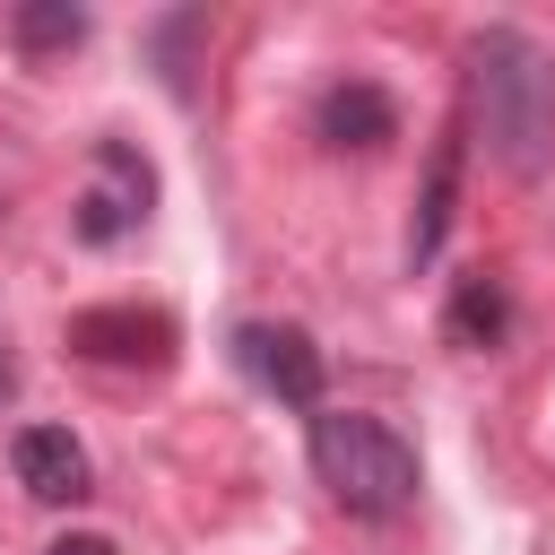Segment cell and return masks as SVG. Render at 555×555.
Returning <instances> with one entry per match:
<instances>
[{
    "label": "cell",
    "mask_w": 555,
    "mask_h": 555,
    "mask_svg": "<svg viewBox=\"0 0 555 555\" xmlns=\"http://www.w3.org/2000/svg\"><path fill=\"white\" fill-rule=\"evenodd\" d=\"M312 477L356 520H399L416 503V486H425L416 451L382 416H364V408H312Z\"/></svg>",
    "instance_id": "obj_2"
},
{
    "label": "cell",
    "mask_w": 555,
    "mask_h": 555,
    "mask_svg": "<svg viewBox=\"0 0 555 555\" xmlns=\"http://www.w3.org/2000/svg\"><path fill=\"white\" fill-rule=\"evenodd\" d=\"M312 130H321L330 147H356V156H373V147H390V139H399V104H390L373 78H338V87L321 95Z\"/></svg>",
    "instance_id": "obj_7"
},
{
    "label": "cell",
    "mask_w": 555,
    "mask_h": 555,
    "mask_svg": "<svg viewBox=\"0 0 555 555\" xmlns=\"http://www.w3.org/2000/svg\"><path fill=\"white\" fill-rule=\"evenodd\" d=\"M52 555H113V546H104V538H61Z\"/></svg>",
    "instance_id": "obj_11"
},
{
    "label": "cell",
    "mask_w": 555,
    "mask_h": 555,
    "mask_svg": "<svg viewBox=\"0 0 555 555\" xmlns=\"http://www.w3.org/2000/svg\"><path fill=\"white\" fill-rule=\"evenodd\" d=\"M9 35H17L26 52H61V43L87 35V9H69V0H26V9L9 17Z\"/></svg>",
    "instance_id": "obj_9"
},
{
    "label": "cell",
    "mask_w": 555,
    "mask_h": 555,
    "mask_svg": "<svg viewBox=\"0 0 555 555\" xmlns=\"http://www.w3.org/2000/svg\"><path fill=\"white\" fill-rule=\"evenodd\" d=\"M9 468H17V486L35 503H78L87 494V451L69 442V425H17Z\"/></svg>",
    "instance_id": "obj_6"
},
{
    "label": "cell",
    "mask_w": 555,
    "mask_h": 555,
    "mask_svg": "<svg viewBox=\"0 0 555 555\" xmlns=\"http://www.w3.org/2000/svg\"><path fill=\"white\" fill-rule=\"evenodd\" d=\"M234 356L251 364V382H269L286 408H321V356L295 321H243L234 330Z\"/></svg>",
    "instance_id": "obj_5"
},
{
    "label": "cell",
    "mask_w": 555,
    "mask_h": 555,
    "mask_svg": "<svg viewBox=\"0 0 555 555\" xmlns=\"http://www.w3.org/2000/svg\"><path fill=\"white\" fill-rule=\"evenodd\" d=\"M95 191L78 199V234L87 243H113V234H130L139 217H147V199H156V173H147V156L130 147V139H95Z\"/></svg>",
    "instance_id": "obj_3"
},
{
    "label": "cell",
    "mask_w": 555,
    "mask_h": 555,
    "mask_svg": "<svg viewBox=\"0 0 555 555\" xmlns=\"http://www.w3.org/2000/svg\"><path fill=\"white\" fill-rule=\"evenodd\" d=\"M451 191H460V147H442V156H434V182H425V217H416V234H408V260H416V269L442 251V225H451Z\"/></svg>",
    "instance_id": "obj_8"
},
{
    "label": "cell",
    "mask_w": 555,
    "mask_h": 555,
    "mask_svg": "<svg viewBox=\"0 0 555 555\" xmlns=\"http://www.w3.org/2000/svg\"><path fill=\"white\" fill-rule=\"evenodd\" d=\"M69 347L87 364H173V321L139 304H95V312H69Z\"/></svg>",
    "instance_id": "obj_4"
},
{
    "label": "cell",
    "mask_w": 555,
    "mask_h": 555,
    "mask_svg": "<svg viewBox=\"0 0 555 555\" xmlns=\"http://www.w3.org/2000/svg\"><path fill=\"white\" fill-rule=\"evenodd\" d=\"M451 330H468V338L486 330V338H494V330H503V304H494L486 286H468V295H460V312H451Z\"/></svg>",
    "instance_id": "obj_10"
},
{
    "label": "cell",
    "mask_w": 555,
    "mask_h": 555,
    "mask_svg": "<svg viewBox=\"0 0 555 555\" xmlns=\"http://www.w3.org/2000/svg\"><path fill=\"white\" fill-rule=\"evenodd\" d=\"M468 104H477L486 156L512 182H546L555 173V61L520 26H486L468 43Z\"/></svg>",
    "instance_id": "obj_1"
},
{
    "label": "cell",
    "mask_w": 555,
    "mask_h": 555,
    "mask_svg": "<svg viewBox=\"0 0 555 555\" xmlns=\"http://www.w3.org/2000/svg\"><path fill=\"white\" fill-rule=\"evenodd\" d=\"M0 390H9V364H0Z\"/></svg>",
    "instance_id": "obj_12"
}]
</instances>
